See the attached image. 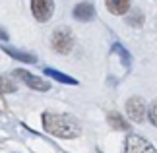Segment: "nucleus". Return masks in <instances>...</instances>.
I'll use <instances>...</instances> for the list:
<instances>
[{
	"label": "nucleus",
	"instance_id": "nucleus-10",
	"mask_svg": "<svg viewBox=\"0 0 157 153\" xmlns=\"http://www.w3.org/2000/svg\"><path fill=\"white\" fill-rule=\"evenodd\" d=\"M43 72H45V76H49V78H52V79H56V82H60V83L78 85V79L70 78V76H66V74H62V72H58V70H52V68H45Z\"/></svg>",
	"mask_w": 157,
	"mask_h": 153
},
{
	"label": "nucleus",
	"instance_id": "nucleus-14",
	"mask_svg": "<svg viewBox=\"0 0 157 153\" xmlns=\"http://www.w3.org/2000/svg\"><path fill=\"white\" fill-rule=\"evenodd\" d=\"M126 23H130V25H134V27H140L144 23V16L140 12H132L130 16H126Z\"/></svg>",
	"mask_w": 157,
	"mask_h": 153
},
{
	"label": "nucleus",
	"instance_id": "nucleus-8",
	"mask_svg": "<svg viewBox=\"0 0 157 153\" xmlns=\"http://www.w3.org/2000/svg\"><path fill=\"white\" fill-rule=\"evenodd\" d=\"M130 2L132 0H105L107 10L114 16H124L130 10Z\"/></svg>",
	"mask_w": 157,
	"mask_h": 153
},
{
	"label": "nucleus",
	"instance_id": "nucleus-4",
	"mask_svg": "<svg viewBox=\"0 0 157 153\" xmlns=\"http://www.w3.org/2000/svg\"><path fill=\"white\" fill-rule=\"evenodd\" d=\"M124 153H157V149L142 136L130 134L126 138V143H124Z\"/></svg>",
	"mask_w": 157,
	"mask_h": 153
},
{
	"label": "nucleus",
	"instance_id": "nucleus-7",
	"mask_svg": "<svg viewBox=\"0 0 157 153\" xmlns=\"http://www.w3.org/2000/svg\"><path fill=\"white\" fill-rule=\"evenodd\" d=\"M95 16V6L91 2H80L74 8V17L78 21H89Z\"/></svg>",
	"mask_w": 157,
	"mask_h": 153
},
{
	"label": "nucleus",
	"instance_id": "nucleus-15",
	"mask_svg": "<svg viewBox=\"0 0 157 153\" xmlns=\"http://www.w3.org/2000/svg\"><path fill=\"white\" fill-rule=\"evenodd\" d=\"M147 118H149V122H151L153 126H157V101H153L151 105H149V109H147Z\"/></svg>",
	"mask_w": 157,
	"mask_h": 153
},
{
	"label": "nucleus",
	"instance_id": "nucleus-12",
	"mask_svg": "<svg viewBox=\"0 0 157 153\" xmlns=\"http://www.w3.org/2000/svg\"><path fill=\"white\" fill-rule=\"evenodd\" d=\"M109 124H111L113 128H117V130H126V128H128L126 120L118 113H111V114H109Z\"/></svg>",
	"mask_w": 157,
	"mask_h": 153
},
{
	"label": "nucleus",
	"instance_id": "nucleus-16",
	"mask_svg": "<svg viewBox=\"0 0 157 153\" xmlns=\"http://www.w3.org/2000/svg\"><path fill=\"white\" fill-rule=\"evenodd\" d=\"M0 41H8V33L4 29H0Z\"/></svg>",
	"mask_w": 157,
	"mask_h": 153
},
{
	"label": "nucleus",
	"instance_id": "nucleus-2",
	"mask_svg": "<svg viewBox=\"0 0 157 153\" xmlns=\"http://www.w3.org/2000/svg\"><path fill=\"white\" fill-rule=\"evenodd\" d=\"M51 45L58 54H68L72 48H74V33H72L70 27L60 25L52 31L51 37Z\"/></svg>",
	"mask_w": 157,
	"mask_h": 153
},
{
	"label": "nucleus",
	"instance_id": "nucleus-13",
	"mask_svg": "<svg viewBox=\"0 0 157 153\" xmlns=\"http://www.w3.org/2000/svg\"><path fill=\"white\" fill-rule=\"evenodd\" d=\"M16 89H17V85L12 82V79L0 76V93H14Z\"/></svg>",
	"mask_w": 157,
	"mask_h": 153
},
{
	"label": "nucleus",
	"instance_id": "nucleus-3",
	"mask_svg": "<svg viewBox=\"0 0 157 153\" xmlns=\"http://www.w3.org/2000/svg\"><path fill=\"white\" fill-rule=\"evenodd\" d=\"M12 76L17 78V79H21L27 87H31L35 91H49L51 89V85H49L47 79H41L39 76H35V74H31V72H27V70H23V68L14 70V72H12Z\"/></svg>",
	"mask_w": 157,
	"mask_h": 153
},
{
	"label": "nucleus",
	"instance_id": "nucleus-1",
	"mask_svg": "<svg viewBox=\"0 0 157 153\" xmlns=\"http://www.w3.org/2000/svg\"><path fill=\"white\" fill-rule=\"evenodd\" d=\"M43 128L45 132L52 134L62 140H72L82 134L80 122L72 114H56V113H45L43 114Z\"/></svg>",
	"mask_w": 157,
	"mask_h": 153
},
{
	"label": "nucleus",
	"instance_id": "nucleus-9",
	"mask_svg": "<svg viewBox=\"0 0 157 153\" xmlns=\"http://www.w3.org/2000/svg\"><path fill=\"white\" fill-rule=\"evenodd\" d=\"M2 51L8 54V56H12V58H16V60H20V62H37V56L35 54H31V52H25V51H17V48H14V47H2Z\"/></svg>",
	"mask_w": 157,
	"mask_h": 153
},
{
	"label": "nucleus",
	"instance_id": "nucleus-17",
	"mask_svg": "<svg viewBox=\"0 0 157 153\" xmlns=\"http://www.w3.org/2000/svg\"><path fill=\"white\" fill-rule=\"evenodd\" d=\"M2 111H6V103L2 99V93H0V113H2Z\"/></svg>",
	"mask_w": 157,
	"mask_h": 153
},
{
	"label": "nucleus",
	"instance_id": "nucleus-5",
	"mask_svg": "<svg viewBox=\"0 0 157 153\" xmlns=\"http://www.w3.org/2000/svg\"><path fill=\"white\" fill-rule=\"evenodd\" d=\"M31 12H33L35 20L45 23L54 14V2L52 0H31Z\"/></svg>",
	"mask_w": 157,
	"mask_h": 153
},
{
	"label": "nucleus",
	"instance_id": "nucleus-11",
	"mask_svg": "<svg viewBox=\"0 0 157 153\" xmlns=\"http://www.w3.org/2000/svg\"><path fill=\"white\" fill-rule=\"evenodd\" d=\"M111 51H113L114 54H118L120 60H122V64L126 66V68H128V66H130V54H128V51H126V48H124L122 45H120V43H114Z\"/></svg>",
	"mask_w": 157,
	"mask_h": 153
},
{
	"label": "nucleus",
	"instance_id": "nucleus-6",
	"mask_svg": "<svg viewBox=\"0 0 157 153\" xmlns=\"http://www.w3.org/2000/svg\"><path fill=\"white\" fill-rule=\"evenodd\" d=\"M126 114L134 122H144V118L147 116V107L142 97H130L126 101Z\"/></svg>",
	"mask_w": 157,
	"mask_h": 153
}]
</instances>
